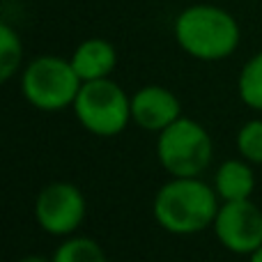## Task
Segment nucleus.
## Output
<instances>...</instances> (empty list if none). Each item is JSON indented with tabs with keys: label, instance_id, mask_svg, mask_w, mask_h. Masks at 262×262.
I'll list each match as a JSON object with an SVG mask.
<instances>
[{
	"label": "nucleus",
	"instance_id": "1",
	"mask_svg": "<svg viewBox=\"0 0 262 262\" xmlns=\"http://www.w3.org/2000/svg\"><path fill=\"white\" fill-rule=\"evenodd\" d=\"M221 207L216 189L200 177H170L154 195V221L170 235H198L209 228Z\"/></svg>",
	"mask_w": 262,
	"mask_h": 262
},
{
	"label": "nucleus",
	"instance_id": "2",
	"mask_svg": "<svg viewBox=\"0 0 262 262\" xmlns=\"http://www.w3.org/2000/svg\"><path fill=\"white\" fill-rule=\"evenodd\" d=\"M175 41L186 55L203 62L230 58L242 39L237 18L216 5H191L175 18Z\"/></svg>",
	"mask_w": 262,
	"mask_h": 262
},
{
	"label": "nucleus",
	"instance_id": "3",
	"mask_svg": "<svg viewBox=\"0 0 262 262\" xmlns=\"http://www.w3.org/2000/svg\"><path fill=\"white\" fill-rule=\"evenodd\" d=\"M214 157L209 131L200 122L182 115L157 134V159L170 177H200Z\"/></svg>",
	"mask_w": 262,
	"mask_h": 262
},
{
	"label": "nucleus",
	"instance_id": "4",
	"mask_svg": "<svg viewBox=\"0 0 262 262\" xmlns=\"http://www.w3.org/2000/svg\"><path fill=\"white\" fill-rule=\"evenodd\" d=\"M83 81L74 72L72 60L58 55H39L30 60L21 74L26 101L37 111L55 113L74 106Z\"/></svg>",
	"mask_w": 262,
	"mask_h": 262
},
{
	"label": "nucleus",
	"instance_id": "5",
	"mask_svg": "<svg viewBox=\"0 0 262 262\" xmlns=\"http://www.w3.org/2000/svg\"><path fill=\"white\" fill-rule=\"evenodd\" d=\"M72 108L81 127L101 138L122 134L131 122V97L111 78L85 81Z\"/></svg>",
	"mask_w": 262,
	"mask_h": 262
},
{
	"label": "nucleus",
	"instance_id": "6",
	"mask_svg": "<svg viewBox=\"0 0 262 262\" xmlns=\"http://www.w3.org/2000/svg\"><path fill=\"white\" fill-rule=\"evenodd\" d=\"M85 195L72 182H51L37 193L35 219L46 235L72 237L85 221Z\"/></svg>",
	"mask_w": 262,
	"mask_h": 262
},
{
	"label": "nucleus",
	"instance_id": "7",
	"mask_svg": "<svg viewBox=\"0 0 262 262\" xmlns=\"http://www.w3.org/2000/svg\"><path fill=\"white\" fill-rule=\"evenodd\" d=\"M212 228L223 249L235 255H251L262 246V209L251 198L221 203Z\"/></svg>",
	"mask_w": 262,
	"mask_h": 262
},
{
	"label": "nucleus",
	"instance_id": "8",
	"mask_svg": "<svg viewBox=\"0 0 262 262\" xmlns=\"http://www.w3.org/2000/svg\"><path fill=\"white\" fill-rule=\"evenodd\" d=\"M182 118V104L175 92L163 85H145L131 95V122L145 131H163Z\"/></svg>",
	"mask_w": 262,
	"mask_h": 262
},
{
	"label": "nucleus",
	"instance_id": "9",
	"mask_svg": "<svg viewBox=\"0 0 262 262\" xmlns=\"http://www.w3.org/2000/svg\"><path fill=\"white\" fill-rule=\"evenodd\" d=\"M69 60L83 83L99 81V78H111L115 64H118V51L104 37H90L76 46Z\"/></svg>",
	"mask_w": 262,
	"mask_h": 262
},
{
	"label": "nucleus",
	"instance_id": "10",
	"mask_svg": "<svg viewBox=\"0 0 262 262\" xmlns=\"http://www.w3.org/2000/svg\"><path fill=\"white\" fill-rule=\"evenodd\" d=\"M253 163L246 159H228L219 166L214 175V189H216L221 203L230 200H249L255 191V172Z\"/></svg>",
	"mask_w": 262,
	"mask_h": 262
},
{
	"label": "nucleus",
	"instance_id": "11",
	"mask_svg": "<svg viewBox=\"0 0 262 262\" xmlns=\"http://www.w3.org/2000/svg\"><path fill=\"white\" fill-rule=\"evenodd\" d=\"M53 262H108L104 249L99 242L90 239V237H67L62 244L55 249Z\"/></svg>",
	"mask_w": 262,
	"mask_h": 262
},
{
	"label": "nucleus",
	"instance_id": "12",
	"mask_svg": "<svg viewBox=\"0 0 262 262\" xmlns=\"http://www.w3.org/2000/svg\"><path fill=\"white\" fill-rule=\"evenodd\" d=\"M237 92L251 111L262 113V51L242 67L237 78Z\"/></svg>",
	"mask_w": 262,
	"mask_h": 262
},
{
	"label": "nucleus",
	"instance_id": "13",
	"mask_svg": "<svg viewBox=\"0 0 262 262\" xmlns=\"http://www.w3.org/2000/svg\"><path fill=\"white\" fill-rule=\"evenodd\" d=\"M23 62V44L12 26H0V81L7 83Z\"/></svg>",
	"mask_w": 262,
	"mask_h": 262
},
{
	"label": "nucleus",
	"instance_id": "14",
	"mask_svg": "<svg viewBox=\"0 0 262 262\" xmlns=\"http://www.w3.org/2000/svg\"><path fill=\"white\" fill-rule=\"evenodd\" d=\"M237 152L253 166H262V120H249L237 131Z\"/></svg>",
	"mask_w": 262,
	"mask_h": 262
},
{
	"label": "nucleus",
	"instance_id": "15",
	"mask_svg": "<svg viewBox=\"0 0 262 262\" xmlns=\"http://www.w3.org/2000/svg\"><path fill=\"white\" fill-rule=\"evenodd\" d=\"M18 262H53V260H46L41 255H28V258H21Z\"/></svg>",
	"mask_w": 262,
	"mask_h": 262
},
{
	"label": "nucleus",
	"instance_id": "16",
	"mask_svg": "<svg viewBox=\"0 0 262 262\" xmlns=\"http://www.w3.org/2000/svg\"><path fill=\"white\" fill-rule=\"evenodd\" d=\"M249 262H262V246L258 251H253V253L249 255Z\"/></svg>",
	"mask_w": 262,
	"mask_h": 262
}]
</instances>
